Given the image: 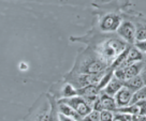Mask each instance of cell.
<instances>
[{
	"mask_svg": "<svg viewBox=\"0 0 146 121\" xmlns=\"http://www.w3.org/2000/svg\"><path fill=\"white\" fill-rule=\"evenodd\" d=\"M59 103H64L71 106V107L78 112L81 117H84L88 115L92 110V107L89 103H87V101L84 98L80 95H75L72 98H66L64 100H60Z\"/></svg>",
	"mask_w": 146,
	"mask_h": 121,
	"instance_id": "obj_1",
	"label": "cell"
},
{
	"mask_svg": "<svg viewBox=\"0 0 146 121\" xmlns=\"http://www.w3.org/2000/svg\"><path fill=\"white\" fill-rule=\"evenodd\" d=\"M144 64L145 63L142 60V61H137V62H134L131 65L123 67V69H116V70H114V73H113L114 77H116L117 79L121 81H128V79L139 75L141 73Z\"/></svg>",
	"mask_w": 146,
	"mask_h": 121,
	"instance_id": "obj_2",
	"label": "cell"
},
{
	"mask_svg": "<svg viewBox=\"0 0 146 121\" xmlns=\"http://www.w3.org/2000/svg\"><path fill=\"white\" fill-rule=\"evenodd\" d=\"M126 48H127L126 43H123V41L113 39V40H110L105 43L104 46H103V52L102 53L105 57L111 58V57H114V56H118Z\"/></svg>",
	"mask_w": 146,
	"mask_h": 121,
	"instance_id": "obj_3",
	"label": "cell"
},
{
	"mask_svg": "<svg viewBox=\"0 0 146 121\" xmlns=\"http://www.w3.org/2000/svg\"><path fill=\"white\" fill-rule=\"evenodd\" d=\"M76 92H78V95H80V97H82V98L86 100L87 103L92 105V103L99 97L100 89L98 88L97 85H87L85 87L76 89Z\"/></svg>",
	"mask_w": 146,
	"mask_h": 121,
	"instance_id": "obj_4",
	"label": "cell"
},
{
	"mask_svg": "<svg viewBox=\"0 0 146 121\" xmlns=\"http://www.w3.org/2000/svg\"><path fill=\"white\" fill-rule=\"evenodd\" d=\"M117 32L125 41H127L130 44H134L135 39H134V34H135V27L132 22H123V24L119 25L117 28Z\"/></svg>",
	"mask_w": 146,
	"mask_h": 121,
	"instance_id": "obj_5",
	"label": "cell"
},
{
	"mask_svg": "<svg viewBox=\"0 0 146 121\" xmlns=\"http://www.w3.org/2000/svg\"><path fill=\"white\" fill-rule=\"evenodd\" d=\"M133 92L130 91L127 87L123 86L120 89L116 92V94L114 95V100L116 102V105H117V108L120 107H125V106H128L130 104V101H131V98H132Z\"/></svg>",
	"mask_w": 146,
	"mask_h": 121,
	"instance_id": "obj_6",
	"label": "cell"
},
{
	"mask_svg": "<svg viewBox=\"0 0 146 121\" xmlns=\"http://www.w3.org/2000/svg\"><path fill=\"white\" fill-rule=\"evenodd\" d=\"M120 24H121V20H120L119 16L115 15V14H109L103 17L100 27L103 31H115V30H117Z\"/></svg>",
	"mask_w": 146,
	"mask_h": 121,
	"instance_id": "obj_7",
	"label": "cell"
},
{
	"mask_svg": "<svg viewBox=\"0 0 146 121\" xmlns=\"http://www.w3.org/2000/svg\"><path fill=\"white\" fill-rule=\"evenodd\" d=\"M103 72L98 73V74H83L81 76L78 77L76 79V84H78V88H82L85 87L87 85H98L100 79L103 76Z\"/></svg>",
	"mask_w": 146,
	"mask_h": 121,
	"instance_id": "obj_8",
	"label": "cell"
},
{
	"mask_svg": "<svg viewBox=\"0 0 146 121\" xmlns=\"http://www.w3.org/2000/svg\"><path fill=\"white\" fill-rule=\"evenodd\" d=\"M105 67H106V64L102 60H92L85 64L83 72L85 74H98L104 71Z\"/></svg>",
	"mask_w": 146,
	"mask_h": 121,
	"instance_id": "obj_9",
	"label": "cell"
},
{
	"mask_svg": "<svg viewBox=\"0 0 146 121\" xmlns=\"http://www.w3.org/2000/svg\"><path fill=\"white\" fill-rule=\"evenodd\" d=\"M99 99H100L102 109L110 110V112H116L117 110V105H116V102H115L113 97L102 92L101 95L99 97Z\"/></svg>",
	"mask_w": 146,
	"mask_h": 121,
	"instance_id": "obj_10",
	"label": "cell"
},
{
	"mask_svg": "<svg viewBox=\"0 0 146 121\" xmlns=\"http://www.w3.org/2000/svg\"><path fill=\"white\" fill-rule=\"evenodd\" d=\"M114 76V75H113ZM123 86V81L117 79L116 77H112V79L109 81V84L102 89V92L109 94L111 97H114L116 92Z\"/></svg>",
	"mask_w": 146,
	"mask_h": 121,
	"instance_id": "obj_11",
	"label": "cell"
},
{
	"mask_svg": "<svg viewBox=\"0 0 146 121\" xmlns=\"http://www.w3.org/2000/svg\"><path fill=\"white\" fill-rule=\"evenodd\" d=\"M123 86L127 87L130 91L135 92L137 90L141 89L142 87H144L145 85H144V81L142 79L141 75L139 74L137 76H134V77H132V78H130V79H128V81H123Z\"/></svg>",
	"mask_w": 146,
	"mask_h": 121,
	"instance_id": "obj_12",
	"label": "cell"
},
{
	"mask_svg": "<svg viewBox=\"0 0 146 121\" xmlns=\"http://www.w3.org/2000/svg\"><path fill=\"white\" fill-rule=\"evenodd\" d=\"M59 112L60 114H62V115H64V116L67 117H70V118H73V119H75L76 121H82L83 117L80 116L71 106H69L67 104L59 103Z\"/></svg>",
	"mask_w": 146,
	"mask_h": 121,
	"instance_id": "obj_13",
	"label": "cell"
},
{
	"mask_svg": "<svg viewBox=\"0 0 146 121\" xmlns=\"http://www.w3.org/2000/svg\"><path fill=\"white\" fill-rule=\"evenodd\" d=\"M142 100H146V86L142 87L141 89L137 90L135 92H133L130 104H134L137 103V102H139V101H142Z\"/></svg>",
	"mask_w": 146,
	"mask_h": 121,
	"instance_id": "obj_14",
	"label": "cell"
},
{
	"mask_svg": "<svg viewBox=\"0 0 146 121\" xmlns=\"http://www.w3.org/2000/svg\"><path fill=\"white\" fill-rule=\"evenodd\" d=\"M113 73H114V71H113V70H111V71L108 72L106 74H103V76H102V78L100 79L99 84L97 85V86H98V88L100 89V91L102 89H103L105 86L109 84V81H111V79H112V77H113V75H114Z\"/></svg>",
	"mask_w": 146,
	"mask_h": 121,
	"instance_id": "obj_15",
	"label": "cell"
},
{
	"mask_svg": "<svg viewBox=\"0 0 146 121\" xmlns=\"http://www.w3.org/2000/svg\"><path fill=\"white\" fill-rule=\"evenodd\" d=\"M134 39H135V42L146 40V26H140L135 29Z\"/></svg>",
	"mask_w": 146,
	"mask_h": 121,
	"instance_id": "obj_16",
	"label": "cell"
},
{
	"mask_svg": "<svg viewBox=\"0 0 146 121\" xmlns=\"http://www.w3.org/2000/svg\"><path fill=\"white\" fill-rule=\"evenodd\" d=\"M62 95H64V98H72V97L78 95V92H76V89L73 86L66 85L64 90H62Z\"/></svg>",
	"mask_w": 146,
	"mask_h": 121,
	"instance_id": "obj_17",
	"label": "cell"
},
{
	"mask_svg": "<svg viewBox=\"0 0 146 121\" xmlns=\"http://www.w3.org/2000/svg\"><path fill=\"white\" fill-rule=\"evenodd\" d=\"M113 121H132V115L127 114V112H117L114 115Z\"/></svg>",
	"mask_w": 146,
	"mask_h": 121,
	"instance_id": "obj_18",
	"label": "cell"
},
{
	"mask_svg": "<svg viewBox=\"0 0 146 121\" xmlns=\"http://www.w3.org/2000/svg\"><path fill=\"white\" fill-rule=\"evenodd\" d=\"M114 118V114L110 110H105L102 109L100 112V116H99V121H113Z\"/></svg>",
	"mask_w": 146,
	"mask_h": 121,
	"instance_id": "obj_19",
	"label": "cell"
},
{
	"mask_svg": "<svg viewBox=\"0 0 146 121\" xmlns=\"http://www.w3.org/2000/svg\"><path fill=\"white\" fill-rule=\"evenodd\" d=\"M134 46L142 53H146V40L140 41V42H134Z\"/></svg>",
	"mask_w": 146,
	"mask_h": 121,
	"instance_id": "obj_20",
	"label": "cell"
},
{
	"mask_svg": "<svg viewBox=\"0 0 146 121\" xmlns=\"http://www.w3.org/2000/svg\"><path fill=\"white\" fill-rule=\"evenodd\" d=\"M132 121H146V115H132Z\"/></svg>",
	"mask_w": 146,
	"mask_h": 121,
	"instance_id": "obj_21",
	"label": "cell"
},
{
	"mask_svg": "<svg viewBox=\"0 0 146 121\" xmlns=\"http://www.w3.org/2000/svg\"><path fill=\"white\" fill-rule=\"evenodd\" d=\"M140 75H141L142 79L144 81V85L146 86V64H144V67H143L141 73H140Z\"/></svg>",
	"mask_w": 146,
	"mask_h": 121,
	"instance_id": "obj_22",
	"label": "cell"
},
{
	"mask_svg": "<svg viewBox=\"0 0 146 121\" xmlns=\"http://www.w3.org/2000/svg\"><path fill=\"white\" fill-rule=\"evenodd\" d=\"M59 121H76L73 118H70V117H67L62 115V114H59Z\"/></svg>",
	"mask_w": 146,
	"mask_h": 121,
	"instance_id": "obj_23",
	"label": "cell"
},
{
	"mask_svg": "<svg viewBox=\"0 0 146 121\" xmlns=\"http://www.w3.org/2000/svg\"><path fill=\"white\" fill-rule=\"evenodd\" d=\"M143 59H145V61H146V53H145V55H143Z\"/></svg>",
	"mask_w": 146,
	"mask_h": 121,
	"instance_id": "obj_24",
	"label": "cell"
}]
</instances>
